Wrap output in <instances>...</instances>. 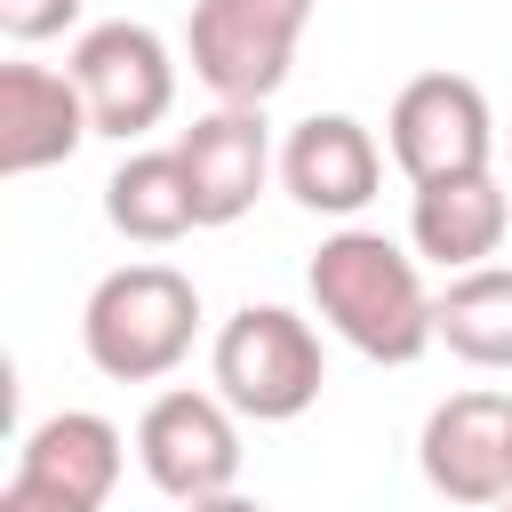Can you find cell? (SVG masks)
I'll return each instance as SVG.
<instances>
[{"instance_id": "1", "label": "cell", "mask_w": 512, "mask_h": 512, "mask_svg": "<svg viewBox=\"0 0 512 512\" xmlns=\"http://www.w3.org/2000/svg\"><path fill=\"white\" fill-rule=\"evenodd\" d=\"M304 288H312V312H320L360 360L408 368V360H424V344H440L416 256L392 248V240L368 232V224L328 232V240L312 248V264H304Z\"/></svg>"}, {"instance_id": "2", "label": "cell", "mask_w": 512, "mask_h": 512, "mask_svg": "<svg viewBox=\"0 0 512 512\" xmlns=\"http://www.w3.org/2000/svg\"><path fill=\"white\" fill-rule=\"evenodd\" d=\"M200 336V288L176 264H120L80 304V344L112 384H160Z\"/></svg>"}, {"instance_id": "3", "label": "cell", "mask_w": 512, "mask_h": 512, "mask_svg": "<svg viewBox=\"0 0 512 512\" xmlns=\"http://www.w3.org/2000/svg\"><path fill=\"white\" fill-rule=\"evenodd\" d=\"M208 376H216V392H224L248 424H296V416L320 400L328 360H320V336H312L304 312H288V304H240V312L216 328Z\"/></svg>"}, {"instance_id": "4", "label": "cell", "mask_w": 512, "mask_h": 512, "mask_svg": "<svg viewBox=\"0 0 512 512\" xmlns=\"http://www.w3.org/2000/svg\"><path fill=\"white\" fill-rule=\"evenodd\" d=\"M304 24H312V0H192L184 56L216 104H272Z\"/></svg>"}, {"instance_id": "5", "label": "cell", "mask_w": 512, "mask_h": 512, "mask_svg": "<svg viewBox=\"0 0 512 512\" xmlns=\"http://www.w3.org/2000/svg\"><path fill=\"white\" fill-rule=\"evenodd\" d=\"M240 408L224 392H160L144 416H136V464L144 480L168 496V504H200V496H224L240 480Z\"/></svg>"}, {"instance_id": "6", "label": "cell", "mask_w": 512, "mask_h": 512, "mask_svg": "<svg viewBox=\"0 0 512 512\" xmlns=\"http://www.w3.org/2000/svg\"><path fill=\"white\" fill-rule=\"evenodd\" d=\"M384 144L400 160L408 184H432V176H472L496 160V112L480 96V80L464 72H416L392 112H384Z\"/></svg>"}, {"instance_id": "7", "label": "cell", "mask_w": 512, "mask_h": 512, "mask_svg": "<svg viewBox=\"0 0 512 512\" xmlns=\"http://www.w3.org/2000/svg\"><path fill=\"white\" fill-rule=\"evenodd\" d=\"M64 72L80 80L96 136H120V144H128V136H144V128H160V120H168V104H176L168 40H160L152 24H128V16L88 24V32L72 40V64H64Z\"/></svg>"}, {"instance_id": "8", "label": "cell", "mask_w": 512, "mask_h": 512, "mask_svg": "<svg viewBox=\"0 0 512 512\" xmlns=\"http://www.w3.org/2000/svg\"><path fill=\"white\" fill-rule=\"evenodd\" d=\"M416 464L448 504H504L512 496V392H456L424 416Z\"/></svg>"}, {"instance_id": "9", "label": "cell", "mask_w": 512, "mask_h": 512, "mask_svg": "<svg viewBox=\"0 0 512 512\" xmlns=\"http://www.w3.org/2000/svg\"><path fill=\"white\" fill-rule=\"evenodd\" d=\"M176 160H184V184H192L200 232L240 224V216L256 208L264 176L280 168L272 128H264V104H216V112H200V120L176 136Z\"/></svg>"}, {"instance_id": "10", "label": "cell", "mask_w": 512, "mask_h": 512, "mask_svg": "<svg viewBox=\"0 0 512 512\" xmlns=\"http://www.w3.org/2000/svg\"><path fill=\"white\" fill-rule=\"evenodd\" d=\"M280 184L312 216H360L376 200V184H384V152L352 112H312L280 144Z\"/></svg>"}, {"instance_id": "11", "label": "cell", "mask_w": 512, "mask_h": 512, "mask_svg": "<svg viewBox=\"0 0 512 512\" xmlns=\"http://www.w3.org/2000/svg\"><path fill=\"white\" fill-rule=\"evenodd\" d=\"M96 136L88 96L72 72L48 64H0V176H40L56 160H72Z\"/></svg>"}, {"instance_id": "12", "label": "cell", "mask_w": 512, "mask_h": 512, "mask_svg": "<svg viewBox=\"0 0 512 512\" xmlns=\"http://www.w3.org/2000/svg\"><path fill=\"white\" fill-rule=\"evenodd\" d=\"M504 224H512V208H504L496 168L432 176V184H416V200H408V240H416V256L440 264V272L488 264V256L504 248Z\"/></svg>"}, {"instance_id": "13", "label": "cell", "mask_w": 512, "mask_h": 512, "mask_svg": "<svg viewBox=\"0 0 512 512\" xmlns=\"http://www.w3.org/2000/svg\"><path fill=\"white\" fill-rule=\"evenodd\" d=\"M120 464H128V440H120V424L96 416V408H56V416H40V424L24 432V448H16V472H24V480L64 488V496L88 504V512L112 504Z\"/></svg>"}, {"instance_id": "14", "label": "cell", "mask_w": 512, "mask_h": 512, "mask_svg": "<svg viewBox=\"0 0 512 512\" xmlns=\"http://www.w3.org/2000/svg\"><path fill=\"white\" fill-rule=\"evenodd\" d=\"M104 216H112L120 240H144V248H168V240L200 232V208H192L176 144L168 152H128L112 168V184H104Z\"/></svg>"}, {"instance_id": "15", "label": "cell", "mask_w": 512, "mask_h": 512, "mask_svg": "<svg viewBox=\"0 0 512 512\" xmlns=\"http://www.w3.org/2000/svg\"><path fill=\"white\" fill-rule=\"evenodd\" d=\"M432 328L456 360L472 368H512V264H472L448 272V288L432 296Z\"/></svg>"}, {"instance_id": "16", "label": "cell", "mask_w": 512, "mask_h": 512, "mask_svg": "<svg viewBox=\"0 0 512 512\" xmlns=\"http://www.w3.org/2000/svg\"><path fill=\"white\" fill-rule=\"evenodd\" d=\"M64 24H80V0H0V32L8 40H56Z\"/></svg>"}, {"instance_id": "17", "label": "cell", "mask_w": 512, "mask_h": 512, "mask_svg": "<svg viewBox=\"0 0 512 512\" xmlns=\"http://www.w3.org/2000/svg\"><path fill=\"white\" fill-rule=\"evenodd\" d=\"M0 512H88V504H72L64 488H40V480L8 472V488H0Z\"/></svg>"}, {"instance_id": "18", "label": "cell", "mask_w": 512, "mask_h": 512, "mask_svg": "<svg viewBox=\"0 0 512 512\" xmlns=\"http://www.w3.org/2000/svg\"><path fill=\"white\" fill-rule=\"evenodd\" d=\"M176 512H264V504L240 496V488H224V496H200V504H176Z\"/></svg>"}, {"instance_id": "19", "label": "cell", "mask_w": 512, "mask_h": 512, "mask_svg": "<svg viewBox=\"0 0 512 512\" xmlns=\"http://www.w3.org/2000/svg\"><path fill=\"white\" fill-rule=\"evenodd\" d=\"M488 512H512V496H504V504H488Z\"/></svg>"}, {"instance_id": "20", "label": "cell", "mask_w": 512, "mask_h": 512, "mask_svg": "<svg viewBox=\"0 0 512 512\" xmlns=\"http://www.w3.org/2000/svg\"><path fill=\"white\" fill-rule=\"evenodd\" d=\"M504 152H512V128H504Z\"/></svg>"}]
</instances>
